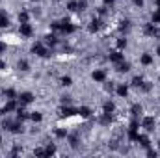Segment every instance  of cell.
<instances>
[{
	"label": "cell",
	"instance_id": "obj_14",
	"mask_svg": "<svg viewBox=\"0 0 160 158\" xmlns=\"http://www.w3.org/2000/svg\"><path fill=\"white\" fill-rule=\"evenodd\" d=\"M118 95H119V97H127V95H128V87H127V86H119V87H118Z\"/></svg>",
	"mask_w": 160,
	"mask_h": 158
},
{
	"label": "cell",
	"instance_id": "obj_11",
	"mask_svg": "<svg viewBox=\"0 0 160 158\" xmlns=\"http://www.w3.org/2000/svg\"><path fill=\"white\" fill-rule=\"evenodd\" d=\"M116 69H118V71H119V73H127V71H128V69H130V63H127V62H119V63H118V67H116Z\"/></svg>",
	"mask_w": 160,
	"mask_h": 158
},
{
	"label": "cell",
	"instance_id": "obj_4",
	"mask_svg": "<svg viewBox=\"0 0 160 158\" xmlns=\"http://www.w3.org/2000/svg\"><path fill=\"white\" fill-rule=\"evenodd\" d=\"M19 101H21V104H30V102H34V95L32 93H21L19 95Z\"/></svg>",
	"mask_w": 160,
	"mask_h": 158
},
{
	"label": "cell",
	"instance_id": "obj_5",
	"mask_svg": "<svg viewBox=\"0 0 160 158\" xmlns=\"http://www.w3.org/2000/svg\"><path fill=\"white\" fill-rule=\"evenodd\" d=\"M101 28H102V21L101 19H93L89 22V32H99Z\"/></svg>",
	"mask_w": 160,
	"mask_h": 158
},
{
	"label": "cell",
	"instance_id": "obj_22",
	"mask_svg": "<svg viewBox=\"0 0 160 158\" xmlns=\"http://www.w3.org/2000/svg\"><path fill=\"white\" fill-rule=\"evenodd\" d=\"M4 95H6L8 99H15V91H13V89H6V91H4Z\"/></svg>",
	"mask_w": 160,
	"mask_h": 158
},
{
	"label": "cell",
	"instance_id": "obj_13",
	"mask_svg": "<svg viewBox=\"0 0 160 158\" xmlns=\"http://www.w3.org/2000/svg\"><path fill=\"white\" fill-rule=\"evenodd\" d=\"M17 67H19V71H28V69H30V67H28V62H26V60H19Z\"/></svg>",
	"mask_w": 160,
	"mask_h": 158
},
{
	"label": "cell",
	"instance_id": "obj_25",
	"mask_svg": "<svg viewBox=\"0 0 160 158\" xmlns=\"http://www.w3.org/2000/svg\"><path fill=\"white\" fill-rule=\"evenodd\" d=\"M30 117H32V121H41V114H39V112H32V116H30Z\"/></svg>",
	"mask_w": 160,
	"mask_h": 158
},
{
	"label": "cell",
	"instance_id": "obj_24",
	"mask_svg": "<svg viewBox=\"0 0 160 158\" xmlns=\"http://www.w3.org/2000/svg\"><path fill=\"white\" fill-rule=\"evenodd\" d=\"M62 84H63V86H71L73 80H71V77H63V78H62Z\"/></svg>",
	"mask_w": 160,
	"mask_h": 158
},
{
	"label": "cell",
	"instance_id": "obj_6",
	"mask_svg": "<svg viewBox=\"0 0 160 158\" xmlns=\"http://www.w3.org/2000/svg\"><path fill=\"white\" fill-rule=\"evenodd\" d=\"M91 78L95 80V82H104L106 73H104V71H101V69H95V71H93V75H91Z\"/></svg>",
	"mask_w": 160,
	"mask_h": 158
},
{
	"label": "cell",
	"instance_id": "obj_16",
	"mask_svg": "<svg viewBox=\"0 0 160 158\" xmlns=\"http://www.w3.org/2000/svg\"><path fill=\"white\" fill-rule=\"evenodd\" d=\"M67 9L69 11H78V2H69L67 4Z\"/></svg>",
	"mask_w": 160,
	"mask_h": 158
},
{
	"label": "cell",
	"instance_id": "obj_23",
	"mask_svg": "<svg viewBox=\"0 0 160 158\" xmlns=\"http://www.w3.org/2000/svg\"><path fill=\"white\" fill-rule=\"evenodd\" d=\"M54 153H56V147H54V145H48V147L45 149V155H54Z\"/></svg>",
	"mask_w": 160,
	"mask_h": 158
},
{
	"label": "cell",
	"instance_id": "obj_21",
	"mask_svg": "<svg viewBox=\"0 0 160 158\" xmlns=\"http://www.w3.org/2000/svg\"><path fill=\"white\" fill-rule=\"evenodd\" d=\"M116 45H118V48H125V47H127V39H125V37H121V39H118Z\"/></svg>",
	"mask_w": 160,
	"mask_h": 158
},
{
	"label": "cell",
	"instance_id": "obj_20",
	"mask_svg": "<svg viewBox=\"0 0 160 158\" xmlns=\"http://www.w3.org/2000/svg\"><path fill=\"white\" fill-rule=\"evenodd\" d=\"M9 26V19L8 17H2L0 19V28H8Z\"/></svg>",
	"mask_w": 160,
	"mask_h": 158
},
{
	"label": "cell",
	"instance_id": "obj_19",
	"mask_svg": "<svg viewBox=\"0 0 160 158\" xmlns=\"http://www.w3.org/2000/svg\"><path fill=\"white\" fill-rule=\"evenodd\" d=\"M88 7V0H78V11H86Z\"/></svg>",
	"mask_w": 160,
	"mask_h": 158
},
{
	"label": "cell",
	"instance_id": "obj_17",
	"mask_svg": "<svg viewBox=\"0 0 160 158\" xmlns=\"http://www.w3.org/2000/svg\"><path fill=\"white\" fill-rule=\"evenodd\" d=\"M142 84H143V78H142V77H134V78H132V86H136V87H140Z\"/></svg>",
	"mask_w": 160,
	"mask_h": 158
},
{
	"label": "cell",
	"instance_id": "obj_8",
	"mask_svg": "<svg viewBox=\"0 0 160 158\" xmlns=\"http://www.w3.org/2000/svg\"><path fill=\"white\" fill-rule=\"evenodd\" d=\"M99 123H101L102 126H110V123H112V114H104L102 117H99Z\"/></svg>",
	"mask_w": 160,
	"mask_h": 158
},
{
	"label": "cell",
	"instance_id": "obj_27",
	"mask_svg": "<svg viewBox=\"0 0 160 158\" xmlns=\"http://www.w3.org/2000/svg\"><path fill=\"white\" fill-rule=\"evenodd\" d=\"M34 155H38V156H43V155H45V149H36V151H34Z\"/></svg>",
	"mask_w": 160,
	"mask_h": 158
},
{
	"label": "cell",
	"instance_id": "obj_28",
	"mask_svg": "<svg viewBox=\"0 0 160 158\" xmlns=\"http://www.w3.org/2000/svg\"><path fill=\"white\" fill-rule=\"evenodd\" d=\"M132 2H134V6H140V7L143 6V0H132Z\"/></svg>",
	"mask_w": 160,
	"mask_h": 158
},
{
	"label": "cell",
	"instance_id": "obj_18",
	"mask_svg": "<svg viewBox=\"0 0 160 158\" xmlns=\"http://www.w3.org/2000/svg\"><path fill=\"white\" fill-rule=\"evenodd\" d=\"M19 21H21V22H28V13H26V11H21V13H19Z\"/></svg>",
	"mask_w": 160,
	"mask_h": 158
},
{
	"label": "cell",
	"instance_id": "obj_31",
	"mask_svg": "<svg viewBox=\"0 0 160 158\" xmlns=\"http://www.w3.org/2000/svg\"><path fill=\"white\" fill-rule=\"evenodd\" d=\"M0 141H2V138H0Z\"/></svg>",
	"mask_w": 160,
	"mask_h": 158
},
{
	"label": "cell",
	"instance_id": "obj_15",
	"mask_svg": "<svg viewBox=\"0 0 160 158\" xmlns=\"http://www.w3.org/2000/svg\"><path fill=\"white\" fill-rule=\"evenodd\" d=\"M132 116H134V117L142 116V106H140V104H134V106H132Z\"/></svg>",
	"mask_w": 160,
	"mask_h": 158
},
{
	"label": "cell",
	"instance_id": "obj_7",
	"mask_svg": "<svg viewBox=\"0 0 160 158\" xmlns=\"http://www.w3.org/2000/svg\"><path fill=\"white\" fill-rule=\"evenodd\" d=\"M140 63L142 65H151L153 63V56L151 54H142L140 56Z\"/></svg>",
	"mask_w": 160,
	"mask_h": 158
},
{
	"label": "cell",
	"instance_id": "obj_2",
	"mask_svg": "<svg viewBox=\"0 0 160 158\" xmlns=\"http://www.w3.org/2000/svg\"><path fill=\"white\" fill-rule=\"evenodd\" d=\"M19 32H21V36H24V37H30V36L34 34V28H32L28 22H21V26H19Z\"/></svg>",
	"mask_w": 160,
	"mask_h": 158
},
{
	"label": "cell",
	"instance_id": "obj_26",
	"mask_svg": "<svg viewBox=\"0 0 160 158\" xmlns=\"http://www.w3.org/2000/svg\"><path fill=\"white\" fill-rule=\"evenodd\" d=\"M54 134H56V138H65V136H67V132H65V130H56Z\"/></svg>",
	"mask_w": 160,
	"mask_h": 158
},
{
	"label": "cell",
	"instance_id": "obj_30",
	"mask_svg": "<svg viewBox=\"0 0 160 158\" xmlns=\"http://www.w3.org/2000/svg\"><path fill=\"white\" fill-rule=\"evenodd\" d=\"M157 54H158V56H160V47H158V48H157Z\"/></svg>",
	"mask_w": 160,
	"mask_h": 158
},
{
	"label": "cell",
	"instance_id": "obj_29",
	"mask_svg": "<svg viewBox=\"0 0 160 158\" xmlns=\"http://www.w3.org/2000/svg\"><path fill=\"white\" fill-rule=\"evenodd\" d=\"M114 2H116V0H104V4H106V6H112Z\"/></svg>",
	"mask_w": 160,
	"mask_h": 158
},
{
	"label": "cell",
	"instance_id": "obj_9",
	"mask_svg": "<svg viewBox=\"0 0 160 158\" xmlns=\"http://www.w3.org/2000/svg\"><path fill=\"white\" fill-rule=\"evenodd\" d=\"M110 62H114V63L123 62V54H121L119 50H118V52H112V54H110Z\"/></svg>",
	"mask_w": 160,
	"mask_h": 158
},
{
	"label": "cell",
	"instance_id": "obj_3",
	"mask_svg": "<svg viewBox=\"0 0 160 158\" xmlns=\"http://www.w3.org/2000/svg\"><path fill=\"white\" fill-rule=\"evenodd\" d=\"M155 125H157V123H155V117H143L142 119V126H143L147 132H153V130H155Z\"/></svg>",
	"mask_w": 160,
	"mask_h": 158
},
{
	"label": "cell",
	"instance_id": "obj_10",
	"mask_svg": "<svg viewBox=\"0 0 160 158\" xmlns=\"http://www.w3.org/2000/svg\"><path fill=\"white\" fill-rule=\"evenodd\" d=\"M102 108H104V114H114L116 112V104L114 102H104Z\"/></svg>",
	"mask_w": 160,
	"mask_h": 158
},
{
	"label": "cell",
	"instance_id": "obj_12",
	"mask_svg": "<svg viewBox=\"0 0 160 158\" xmlns=\"http://www.w3.org/2000/svg\"><path fill=\"white\" fill-rule=\"evenodd\" d=\"M78 114L82 117H89V116H91V110H89L88 106H82V108H78Z\"/></svg>",
	"mask_w": 160,
	"mask_h": 158
},
{
	"label": "cell",
	"instance_id": "obj_1",
	"mask_svg": "<svg viewBox=\"0 0 160 158\" xmlns=\"http://www.w3.org/2000/svg\"><path fill=\"white\" fill-rule=\"evenodd\" d=\"M32 52H34V54H38V56H41V58H48V56H50V54H48V50L43 47V43H39V41H38V43H34Z\"/></svg>",
	"mask_w": 160,
	"mask_h": 158
}]
</instances>
